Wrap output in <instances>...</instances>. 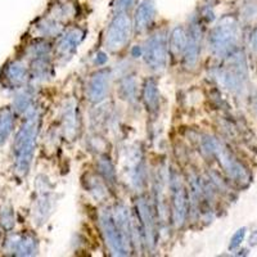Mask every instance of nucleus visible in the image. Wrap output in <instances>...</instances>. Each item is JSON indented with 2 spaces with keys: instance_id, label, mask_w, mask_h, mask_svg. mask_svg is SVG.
<instances>
[{
  "instance_id": "f257e3e1",
  "label": "nucleus",
  "mask_w": 257,
  "mask_h": 257,
  "mask_svg": "<svg viewBox=\"0 0 257 257\" xmlns=\"http://www.w3.org/2000/svg\"><path fill=\"white\" fill-rule=\"evenodd\" d=\"M41 116L38 109H30L24 123L18 130L13 146L15 153V170L20 176H25L29 173L32 157L36 148L38 135L40 132Z\"/></svg>"
},
{
  "instance_id": "f03ea898",
  "label": "nucleus",
  "mask_w": 257,
  "mask_h": 257,
  "mask_svg": "<svg viewBox=\"0 0 257 257\" xmlns=\"http://www.w3.org/2000/svg\"><path fill=\"white\" fill-rule=\"evenodd\" d=\"M202 148L210 156H213L220 164L221 169L224 170L225 174L230 179H233L237 183H247L249 179L248 171L240 164L237 158L234 157L233 153L229 151L219 139L213 137H203L202 139Z\"/></svg>"
},
{
  "instance_id": "7ed1b4c3",
  "label": "nucleus",
  "mask_w": 257,
  "mask_h": 257,
  "mask_svg": "<svg viewBox=\"0 0 257 257\" xmlns=\"http://www.w3.org/2000/svg\"><path fill=\"white\" fill-rule=\"evenodd\" d=\"M239 27L233 17H224L212 29L208 38L210 49L216 57H229L237 50Z\"/></svg>"
},
{
  "instance_id": "20e7f679",
  "label": "nucleus",
  "mask_w": 257,
  "mask_h": 257,
  "mask_svg": "<svg viewBox=\"0 0 257 257\" xmlns=\"http://www.w3.org/2000/svg\"><path fill=\"white\" fill-rule=\"evenodd\" d=\"M100 229L107 248L113 256H127L130 253V243L125 239L123 234L117 226L112 211L103 210L99 216Z\"/></svg>"
},
{
  "instance_id": "39448f33",
  "label": "nucleus",
  "mask_w": 257,
  "mask_h": 257,
  "mask_svg": "<svg viewBox=\"0 0 257 257\" xmlns=\"http://www.w3.org/2000/svg\"><path fill=\"white\" fill-rule=\"evenodd\" d=\"M171 221L175 228H181L185 224L189 212V198L184 183L178 174L171 175Z\"/></svg>"
},
{
  "instance_id": "423d86ee",
  "label": "nucleus",
  "mask_w": 257,
  "mask_h": 257,
  "mask_svg": "<svg viewBox=\"0 0 257 257\" xmlns=\"http://www.w3.org/2000/svg\"><path fill=\"white\" fill-rule=\"evenodd\" d=\"M133 32L132 18L127 13H117L105 34V45L111 52H118L127 44Z\"/></svg>"
},
{
  "instance_id": "0eeeda50",
  "label": "nucleus",
  "mask_w": 257,
  "mask_h": 257,
  "mask_svg": "<svg viewBox=\"0 0 257 257\" xmlns=\"http://www.w3.org/2000/svg\"><path fill=\"white\" fill-rule=\"evenodd\" d=\"M167 38L164 32H157L148 39L143 49V57L146 64L155 71H162L167 63Z\"/></svg>"
},
{
  "instance_id": "6e6552de",
  "label": "nucleus",
  "mask_w": 257,
  "mask_h": 257,
  "mask_svg": "<svg viewBox=\"0 0 257 257\" xmlns=\"http://www.w3.org/2000/svg\"><path fill=\"white\" fill-rule=\"evenodd\" d=\"M137 216L139 220V229H141L143 243H146L149 248H153L157 238V221L153 208L149 205L146 197H141L137 201Z\"/></svg>"
},
{
  "instance_id": "1a4fd4ad",
  "label": "nucleus",
  "mask_w": 257,
  "mask_h": 257,
  "mask_svg": "<svg viewBox=\"0 0 257 257\" xmlns=\"http://www.w3.org/2000/svg\"><path fill=\"white\" fill-rule=\"evenodd\" d=\"M111 71L107 68L96 71L89 79L86 85V96L93 103H99L104 99L111 86Z\"/></svg>"
},
{
  "instance_id": "9d476101",
  "label": "nucleus",
  "mask_w": 257,
  "mask_h": 257,
  "mask_svg": "<svg viewBox=\"0 0 257 257\" xmlns=\"http://www.w3.org/2000/svg\"><path fill=\"white\" fill-rule=\"evenodd\" d=\"M202 40H203L202 26L198 22H193L188 29L187 47H185L184 54H183V61H184V66L187 68L196 67L199 54H201Z\"/></svg>"
},
{
  "instance_id": "9b49d317",
  "label": "nucleus",
  "mask_w": 257,
  "mask_h": 257,
  "mask_svg": "<svg viewBox=\"0 0 257 257\" xmlns=\"http://www.w3.org/2000/svg\"><path fill=\"white\" fill-rule=\"evenodd\" d=\"M39 243L32 234H17L7 242V251L13 256H34L38 253Z\"/></svg>"
},
{
  "instance_id": "f8f14e48",
  "label": "nucleus",
  "mask_w": 257,
  "mask_h": 257,
  "mask_svg": "<svg viewBox=\"0 0 257 257\" xmlns=\"http://www.w3.org/2000/svg\"><path fill=\"white\" fill-rule=\"evenodd\" d=\"M85 36V31L80 27L68 30L66 34H63L61 40L57 45V53L61 58H71L76 53L77 48L81 44L82 39Z\"/></svg>"
},
{
  "instance_id": "ddd939ff",
  "label": "nucleus",
  "mask_w": 257,
  "mask_h": 257,
  "mask_svg": "<svg viewBox=\"0 0 257 257\" xmlns=\"http://www.w3.org/2000/svg\"><path fill=\"white\" fill-rule=\"evenodd\" d=\"M156 15V6L153 0H143L137 11L134 17V29L137 32H144L151 27Z\"/></svg>"
},
{
  "instance_id": "4468645a",
  "label": "nucleus",
  "mask_w": 257,
  "mask_h": 257,
  "mask_svg": "<svg viewBox=\"0 0 257 257\" xmlns=\"http://www.w3.org/2000/svg\"><path fill=\"white\" fill-rule=\"evenodd\" d=\"M63 132L67 139L72 141L80 130V114L75 102H67L63 108Z\"/></svg>"
},
{
  "instance_id": "2eb2a0df",
  "label": "nucleus",
  "mask_w": 257,
  "mask_h": 257,
  "mask_svg": "<svg viewBox=\"0 0 257 257\" xmlns=\"http://www.w3.org/2000/svg\"><path fill=\"white\" fill-rule=\"evenodd\" d=\"M29 77V70L21 61L9 62L4 67L3 79L12 88H20L26 82Z\"/></svg>"
},
{
  "instance_id": "dca6fc26",
  "label": "nucleus",
  "mask_w": 257,
  "mask_h": 257,
  "mask_svg": "<svg viewBox=\"0 0 257 257\" xmlns=\"http://www.w3.org/2000/svg\"><path fill=\"white\" fill-rule=\"evenodd\" d=\"M130 160L128 161V178H130V183L134 185V188H142L144 185V164L143 158H142L141 153L138 151L130 155Z\"/></svg>"
},
{
  "instance_id": "f3484780",
  "label": "nucleus",
  "mask_w": 257,
  "mask_h": 257,
  "mask_svg": "<svg viewBox=\"0 0 257 257\" xmlns=\"http://www.w3.org/2000/svg\"><path fill=\"white\" fill-rule=\"evenodd\" d=\"M143 100L149 112H157L160 107V93L155 79L146 80L143 86Z\"/></svg>"
},
{
  "instance_id": "a211bd4d",
  "label": "nucleus",
  "mask_w": 257,
  "mask_h": 257,
  "mask_svg": "<svg viewBox=\"0 0 257 257\" xmlns=\"http://www.w3.org/2000/svg\"><path fill=\"white\" fill-rule=\"evenodd\" d=\"M188 31L184 27L178 26L173 30L169 40V50L175 57L184 54L185 47H187Z\"/></svg>"
},
{
  "instance_id": "6ab92c4d",
  "label": "nucleus",
  "mask_w": 257,
  "mask_h": 257,
  "mask_svg": "<svg viewBox=\"0 0 257 257\" xmlns=\"http://www.w3.org/2000/svg\"><path fill=\"white\" fill-rule=\"evenodd\" d=\"M13 126H15V116H13L12 109H0V146H3L8 141Z\"/></svg>"
},
{
  "instance_id": "aec40b11",
  "label": "nucleus",
  "mask_w": 257,
  "mask_h": 257,
  "mask_svg": "<svg viewBox=\"0 0 257 257\" xmlns=\"http://www.w3.org/2000/svg\"><path fill=\"white\" fill-rule=\"evenodd\" d=\"M52 210V201H50V197L48 193L41 192L40 196H39L38 202H36V208H35V219L36 221L40 224V222L44 221L48 217V215L50 213Z\"/></svg>"
},
{
  "instance_id": "412c9836",
  "label": "nucleus",
  "mask_w": 257,
  "mask_h": 257,
  "mask_svg": "<svg viewBox=\"0 0 257 257\" xmlns=\"http://www.w3.org/2000/svg\"><path fill=\"white\" fill-rule=\"evenodd\" d=\"M32 70V76L38 80H44L47 77L50 76V63L49 58L48 57H41V58H35L32 59L31 64Z\"/></svg>"
},
{
  "instance_id": "4be33fe9",
  "label": "nucleus",
  "mask_w": 257,
  "mask_h": 257,
  "mask_svg": "<svg viewBox=\"0 0 257 257\" xmlns=\"http://www.w3.org/2000/svg\"><path fill=\"white\" fill-rule=\"evenodd\" d=\"M98 170H99L100 175L102 178L104 179L107 183H111L113 184L114 181H116V170H114L113 164L111 162L108 157H105V156H102L98 161Z\"/></svg>"
},
{
  "instance_id": "5701e85b",
  "label": "nucleus",
  "mask_w": 257,
  "mask_h": 257,
  "mask_svg": "<svg viewBox=\"0 0 257 257\" xmlns=\"http://www.w3.org/2000/svg\"><path fill=\"white\" fill-rule=\"evenodd\" d=\"M32 105V94L29 90H22L18 93L13 102V107L20 113H26L31 109Z\"/></svg>"
},
{
  "instance_id": "b1692460",
  "label": "nucleus",
  "mask_w": 257,
  "mask_h": 257,
  "mask_svg": "<svg viewBox=\"0 0 257 257\" xmlns=\"http://www.w3.org/2000/svg\"><path fill=\"white\" fill-rule=\"evenodd\" d=\"M120 93L123 99L132 102L137 95V82L133 76H125L120 84Z\"/></svg>"
},
{
  "instance_id": "393cba45",
  "label": "nucleus",
  "mask_w": 257,
  "mask_h": 257,
  "mask_svg": "<svg viewBox=\"0 0 257 257\" xmlns=\"http://www.w3.org/2000/svg\"><path fill=\"white\" fill-rule=\"evenodd\" d=\"M50 45L49 43L44 40L35 41L34 44L30 47V54H31L32 59L35 58H41V57H48L50 53Z\"/></svg>"
},
{
  "instance_id": "a878e982",
  "label": "nucleus",
  "mask_w": 257,
  "mask_h": 257,
  "mask_svg": "<svg viewBox=\"0 0 257 257\" xmlns=\"http://www.w3.org/2000/svg\"><path fill=\"white\" fill-rule=\"evenodd\" d=\"M39 30L43 35L48 36H57L58 34H61L62 27L59 26V24H57L54 20H45L43 21V24L39 26Z\"/></svg>"
},
{
  "instance_id": "bb28decb",
  "label": "nucleus",
  "mask_w": 257,
  "mask_h": 257,
  "mask_svg": "<svg viewBox=\"0 0 257 257\" xmlns=\"http://www.w3.org/2000/svg\"><path fill=\"white\" fill-rule=\"evenodd\" d=\"M89 185L88 190L90 193H93V196L95 198H103V197H107V189H105L104 184L102 183L100 179L91 178L89 179Z\"/></svg>"
},
{
  "instance_id": "cd10ccee",
  "label": "nucleus",
  "mask_w": 257,
  "mask_h": 257,
  "mask_svg": "<svg viewBox=\"0 0 257 257\" xmlns=\"http://www.w3.org/2000/svg\"><path fill=\"white\" fill-rule=\"evenodd\" d=\"M0 224L7 230H11L15 226V215H13L12 208H4L0 212Z\"/></svg>"
},
{
  "instance_id": "c85d7f7f",
  "label": "nucleus",
  "mask_w": 257,
  "mask_h": 257,
  "mask_svg": "<svg viewBox=\"0 0 257 257\" xmlns=\"http://www.w3.org/2000/svg\"><path fill=\"white\" fill-rule=\"evenodd\" d=\"M244 237H245V228L238 229V230L233 234V237H231L230 244H229V249L233 251V249L238 248V247L242 244L243 240H244Z\"/></svg>"
},
{
  "instance_id": "c756f323",
  "label": "nucleus",
  "mask_w": 257,
  "mask_h": 257,
  "mask_svg": "<svg viewBox=\"0 0 257 257\" xmlns=\"http://www.w3.org/2000/svg\"><path fill=\"white\" fill-rule=\"evenodd\" d=\"M134 0H116L114 2V8L117 13H127V11L133 7Z\"/></svg>"
},
{
  "instance_id": "7c9ffc66",
  "label": "nucleus",
  "mask_w": 257,
  "mask_h": 257,
  "mask_svg": "<svg viewBox=\"0 0 257 257\" xmlns=\"http://www.w3.org/2000/svg\"><path fill=\"white\" fill-rule=\"evenodd\" d=\"M251 49L254 56H257V26L251 34Z\"/></svg>"
},
{
  "instance_id": "2f4dec72",
  "label": "nucleus",
  "mask_w": 257,
  "mask_h": 257,
  "mask_svg": "<svg viewBox=\"0 0 257 257\" xmlns=\"http://www.w3.org/2000/svg\"><path fill=\"white\" fill-rule=\"evenodd\" d=\"M107 54H105L104 52H99L98 54H96L95 57V62L96 64H99V66H102V64H104L105 62H107Z\"/></svg>"
},
{
  "instance_id": "473e14b6",
  "label": "nucleus",
  "mask_w": 257,
  "mask_h": 257,
  "mask_svg": "<svg viewBox=\"0 0 257 257\" xmlns=\"http://www.w3.org/2000/svg\"><path fill=\"white\" fill-rule=\"evenodd\" d=\"M249 245H257V230L252 231L248 239Z\"/></svg>"
},
{
  "instance_id": "72a5a7b5",
  "label": "nucleus",
  "mask_w": 257,
  "mask_h": 257,
  "mask_svg": "<svg viewBox=\"0 0 257 257\" xmlns=\"http://www.w3.org/2000/svg\"><path fill=\"white\" fill-rule=\"evenodd\" d=\"M133 56L134 57H142L143 56V49H142L141 47H134V49H133Z\"/></svg>"
}]
</instances>
